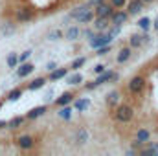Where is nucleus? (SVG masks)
I'll return each mask as SVG.
<instances>
[{
	"mask_svg": "<svg viewBox=\"0 0 158 156\" xmlns=\"http://www.w3.org/2000/svg\"><path fill=\"white\" fill-rule=\"evenodd\" d=\"M55 68H57V64H55V63H48V66H46V70H48V72H52V70H55Z\"/></svg>",
	"mask_w": 158,
	"mask_h": 156,
	"instance_id": "38",
	"label": "nucleus"
},
{
	"mask_svg": "<svg viewBox=\"0 0 158 156\" xmlns=\"http://www.w3.org/2000/svg\"><path fill=\"white\" fill-rule=\"evenodd\" d=\"M17 145L20 147V149H31L33 147V138L31 136H28V134H24V136H20L19 140H17Z\"/></svg>",
	"mask_w": 158,
	"mask_h": 156,
	"instance_id": "13",
	"label": "nucleus"
},
{
	"mask_svg": "<svg viewBox=\"0 0 158 156\" xmlns=\"http://www.w3.org/2000/svg\"><path fill=\"white\" fill-rule=\"evenodd\" d=\"M143 42H145L143 35H140V33H132L131 39H129V46H131V48H140Z\"/></svg>",
	"mask_w": 158,
	"mask_h": 156,
	"instance_id": "21",
	"label": "nucleus"
},
{
	"mask_svg": "<svg viewBox=\"0 0 158 156\" xmlns=\"http://www.w3.org/2000/svg\"><path fill=\"white\" fill-rule=\"evenodd\" d=\"M0 109H2V103H0Z\"/></svg>",
	"mask_w": 158,
	"mask_h": 156,
	"instance_id": "44",
	"label": "nucleus"
},
{
	"mask_svg": "<svg viewBox=\"0 0 158 156\" xmlns=\"http://www.w3.org/2000/svg\"><path fill=\"white\" fill-rule=\"evenodd\" d=\"M153 28H155V30H156V31H158V17H156V18H155V22H153Z\"/></svg>",
	"mask_w": 158,
	"mask_h": 156,
	"instance_id": "41",
	"label": "nucleus"
},
{
	"mask_svg": "<svg viewBox=\"0 0 158 156\" xmlns=\"http://www.w3.org/2000/svg\"><path fill=\"white\" fill-rule=\"evenodd\" d=\"M110 51V44H107V46H101V48H98V55H107Z\"/></svg>",
	"mask_w": 158,
	"mask_h": 156,
	"instance_id": "35",
	"label": "nucleus"
},
{
	"mask_svg": "<svg viewBox=\"0 0 158 156\" xmlns=\"http://www.w3.org/2000/svg\"><path fill=\"white\" fill-rule=\"evenodd\" d=\"M20 96H22V90H20V88H13V90L7 94V99H9V101H19Z\"/></svg>",
	"mask_w": 158,
	"mask_h": 156,
	"instance_id": "29",
	"label": "nucleus"
},
{
	"mask_svg": "<svg viewBox=\"0 0 158 156\" xmlns=\"http://www.w3.org/2000/svg\"><path fill=\"white\" fill-rule=\"evenodd\" d=\"M88 138H90V134H88V130L86 129H79L77 132H76V143L77 145H85L86 142H88Z\"/></svg>",
	"mask_w": 158,
	"mask_h": 156,
	"instance_id": "17",
	"label": "nucleus"
},
{
	"mask_svg": "<svg viewBox=\"0 0 158 156\" xmlns=\"http://www.w3.org/2000/svg\"><path fill=\"white\" fill-rule=\"evenodd\" d=\"M143 4H149V2H155V0H142Z\"/></svg>",
	"mask_w": 158,
	"mask_h": 156,
	"instance_id": "43",
	"label": "nucleus"
},
{
	"mask_svg": "<svg viewBox=\"0 0 158 156\" xmlns=\"http://www.w3.org/2000/svg\"><path fill=\"white\" fill-rule=\"evenodd\" d=\"M151 140V132L147 129H138L136 132V140H134V145H143Z\"/></svg>",
	"mask_w": 158,
	"mask_h": 156,
	"instance_id": "5",
	"label": "nucleus"
},
{
	"mask_svg": "<svg viewBox=\"0 0 158 156\" xmlns=\"http://www.w3.org/2000/svg\"><path fill=\"white\" fill-rule=\"evenodd\" d=\"M110 4L114 7H123V6H127V0H110Z\"/></svg>",
	"mask_w": 158,
	"mask_h": 156,
	"instance_id": "36",
	"label": "nucleus"
},
{
	"mask_svg": "<svg viewBox=\"0 0 158 156\" xmlns=\"http://www.w3.org/2000/svg\"><path fill=\"white\" fill-rule=\"evenodd\" d=\"M66 81H68V84L77 86V84H81V83H83V76L76 72V74H72V76H66Z\"/></svg>",
	"mask_w": 158,
	"mask_h": 156,
	"instance_id": "26",
	"label": "nucleus"
},
{
	"mask_svg": "<svg viewBox=\"0 0 158 156\" xmlns=\"http://www.w3.org/2000/svg\"><path fill=\"white\" fill-rule=\"evenodd\" d=\"M72 99H74V94L72 92H64V94H61V97L55 99V105L57 107H64V105H70Z\"/></svg>",
	"mask_w": 158,
	"mask_h": 156,
	"instance_id": "15",
	"label": "nucleus"
},
{
	"mask_svg": "<svg viewBox=\"0 0 158 156\" xmlns=\"http://www.w3.org/2000/svg\"><path fill=\"white\" fill-rule=\"evenodd\" d=\"M6 63H7L9 68H17V64H19L20 61H19V55H17V53H9L7 59H6Z\"/></svg>",
	"mask_w": 158,
	"mask_h": 156,
	"instance_id": "28",
	"label": "nucleus"
},
{
	"mask_svg": "<svg viewBox=\"0 0 158 156\" xmlns=\"http://www.w3.org/2000/svg\"><path fill=\"white\" fill-rule=\"evenodd\" d=\"M30 57H31V50H26V51H22V53L19 55V61H20V63H26Z\"/></svg>",
	"mask_w": 158,
	"mask_h": 156,
	"instance_id": "34",
	"label": "nucleus"
},
{
	"mask_svg": "<svg viewBox=\"0 0 158 156\" xmlns=\"http://www.w3.org/2000/svg\"><path fill=\"white\" fill-rule=\"evenodd\" d=\"M114 117L118 119L119 123H129L134 117V110H132L131 105H118V109L114 112Z\"/></svg>",
	"mask_w": 158,
	"mask_h": 156,
	"instance_id": "1",
	"label": "nucleus"
},
{
	"mask_svg": "<svg viewBox=\"0 0 158 156\" xmlns=\"http://www.w3.org/2000/svg\"><path fill=\"white\" fill-rule=\"evenodd\" d=\"M109 18L107 17H96V22H94V30L96 31H107L109 30Z\"/></svg>",
	"mask_w": 158,
	"mask_h": 156,
	"instance_id": "10",
	"label": "nucleus"
},
{
	"mask_svg": "<svg viewBox=\"0 0 158 156\" xmlns=\"http://www.w3.org/2000/svg\"><path fill=\"white\" fill-rule=\"evenodd\" d=\"M114 37H110V33H105V31H99L98 35H94L92 39L88 40L90 42V46L94 48V50H98V48H101V46H107V44H110Z\"/></svg>",
	"mask_w": 158,
	"mask_h": 156,
	"instance_id": "2",
	"label": "nucleus"
},
{
	"mask_svg": "<svg viewBox=\"0 0 158 156\" xmlns=\"http://www.w3.org/2000/svg\"><path fill=\"white\" fill-rule=\"evenodd\" d=\"M46 39H48V40H59V39H63V31H61V30H52V31H48Z\"/></svg>",
	"mask_w": 158,
	"mask_h": 156,
	"instance_id": "30",
	"label": "nucleus"
},
{
	"mask_svg": "<svg viewBox=\"0 0 158 156\" xmlns=\"http://www.w3.org/2000/svg\"><path fill=\"white\" fill-rule=\"evenodd\" d=\"M77 37H79V28L74 26V28H68L66 30V39L68 40H76Z\"/></svg>",
	"mask_w": 158,
	"mask_h": 156,
	"instance_id": "31",
	"label": "nucleus"
},
{
	"mask_svg": "<svg viewBox=\"0 0 158 156\" xmlns=\"http://www.w3.org/2000/svg\"><path fill=\"white\" fill-rule=\"evenodd\" d=\"M24 119H26V117H22V116L13 117L11 121H7V129H11V130H13V129H19V127L24 123Z\"/></svg>",
	"mask_w": 158,
	"mask_h": 156,
	"instance_id": "27",
	"label": "nucleus"
},
{
	"mask_svg": "<svg viewBox=\"0 0 158 156\" xmlns=\"http://www.w3.org/2000/svg\"><path fill=\"white\" fill-rule=\"evenodd\" d=\"M17 20H19V22H28V20H31V11H30L28 7L17 9Z\"/></svg>",
	"mask_w": 158,
	"mask_h": 156,
	"instance_id": "18",
	"label": "nucleus"
},
{
	"mask_svg": "<svg viewBox=\"0 0 158 156\" xmlns=\"http://www.w3.org/2000/svg\"><path fill=\"white\" fill-rule=\"evenodd\" d=\"M46 84V79L44 77H37V79H33L30 84H28V90H39V88H42Z\"/></svg>",
	"mask_w": 158,
	"mask_h": 156,
	"instance_id": "24",
	"label": "nucleus"
},
{
	"mask_svg": "<svg viewBox=\"0 0 158 156\" xmlns=\"http://www.w3.org/2000/svg\"><path fill=\"white\" fill-rule=\"evenodd\" d=\"M90 2H92V4H96V6H98V4H101V2H105V0H90Z\"/></svg>",
	"mask_w": 158,
	"mask_h": 156,
	"instance_id": "42",
	"label": "nucleus"
},
{
	"mask_svg": "<svg viewBox=\"0 0 158 156\" xmlns=\"http://www.w3.org/2000/svg\"><path fill=\"white\" fill-rule=\"evenodd\" d=\"M131 46H125V48H121L118 53V57H116V61H118V64H123V63H127L129 59H131Z\"/></svg>",
	"mask_w": 158,
	"mask_h": 156,
	"instance_id": "16",
	"label": "nucleus"
},
{
	"mask_svg": "<svg viewBox=\"0 0 158 156\" xmlns=\"http://www.w3.org/2000/svg\"><path fill=\"white\" fill-rule=\"evenodd\" d=\"M85 9H88V6H79V7H76V9L70 13V17H72V18H77V17L83 13V11H85Z\"/></svg>",
	"mask_w": 158,
	"mask_h": 156,
	"instance_id": "33",
	"label": "nucleus"
},
{
	"mask_svg": "<svg viewBox=\"0 0 158 156\" xmlns=\"http://www.w3.org/2000/svg\"><path fill=\"white\" fill-rule=\"evenodd\" d=\"M85 37H86V39L90 40L92 37H94V31H92V30H88V31H85Z\"/></svg>",
	"mask_w": 158,
	"mask_h": 156,
	"instance_id": "39",
	"label": "nucleus"
},
{
	"mask_svg": "<svg viewBox=\"0 0 158 156\" xmlns=\"http://www.w3.org/2000/svg\"><path fill=\"white\" fill-rule=\"evenodd\" d=\"M7 127V121H4V119H0V129H6Z\"/></svg>",
	"mask_w": 158,
	"mask_h": 156,
	"instance_id": "40",
	"label": "nucleus"
},
{
	"mask_svg": "<svg viewBox=\"0 0 158 156\" xmlns=\"http://www.w3.org/2000/svg\"><path fill=\"white\" fill-rule=\"evenodd\" d=\"M105 70H107V66H105V64H96V66H94V72H96L98 76H99V74H103Z\"/></svg>",
	"mask_w": 158,
	"mask_h": 156,
	"instance_id": "37",
	"label": "nucleus"
},
{
	"mask_svg": "<svg viewBox=\"0 0 158 156\" xmlns=\"http://www.w3.org/2000/svg\"><path fill=\"white\" fill-rule=\"evenodd\" d=\"M85 63H86V57H77V59L72 63V70H79L81 66H85Z\"/></svg>",
	"mask_w": 158,
	"mask_h": 156,
	"instance_id": "32",
	"label": "nucleus"
},
{
	"mask_svg": "<svg viewBox=\"0 0 158 156\" xmlns=\"http://www.w3.org/2000/svg\"><path fill=\"white\" fill-rule=\"evenodd\" d=\"M13 33H15L13 22H4V24L0 26V37H9V35H13Z\"/></svg>",
	"mask_w": 158,
	"mask_h": 156,
	"instance_id": "20",
	"label": "nucleus"
},
{
	"mask_svg": "<svg viewBox=\"0 0 158 156\" xmlns=\"http://www.w3.org/2000/svg\"><path fill=\"white\" fill-rule=\"evenodd\" d=\"M142 9H143V2L142 0H131V2H127L129 15H138V13H142Z\"/></svg>",
	"mask_w": 158,
	"mask_h": 156,
	"instance_id": "7",
	"label": "nucleus"
},
{
	"mask_svg": "<svg viewBox=\"0 0 158 156\" xmlns=\"http://www.w3.org/2000/svg\"><path fill=\"white\" fill-rule=\"evenodd\" d=\"M94 13H96V17H107V18H110L112 13H114V6H112V4H105V2H101V4L96 6Z\"/></svg>",
	"mask_w": 158,
	"mask_h": 156,
	"instance_id": "4",
	"label": "nucleus"
},
{
	"mask_svg": "<svg viewBox=\"0 0 158 156\" xmlns=\"http://www.w3.org/2000/svg\"><path fill=\"white\" fill-rule=\"evenodd\" d=\"M68 76V70L66 68H55V70H52L50 72V81H59V79H63V77H66Z\"/></svg>",
	"mask_w": 158,
	"mask_h": 156,
	"instance_id": "19",
	"label": "nucleus"
},
{
	"mask_svg": "<svg viewBox=\"0 0 158 156\" xmlns=\"http://www.w3.org/2000/svg\"><path fill=\"white\" fill-rule=\"evenodd\" d=\"M156 147H158V145H156Z\"/></svg>",
	"mask_w": 158,
	"mask_h": 156,
	"instance_id": "45",
	"label": "nucleus"
},
{
	"mask_svg": "<svg viewBox=\"0 0 158 156\" xmlns=\"http://www.w3.org/2000/svg\"><path fill=\"white\" fill-rule=\"evenodd\" d=\"M94 17H96V13H94V11H92V9L88 7V9H85V11H83V13L79 15L76 20H77L79 24H90V22L94 20Z\"/></svg>",
	"mask_w": 158,
	"mask_h": 156,
	"instance_id": "8",
	"label": "nucleus"
},
{
	"mask_svg": "<svg viewBox=\"0 0 158 156\" xmlns=\"http://www.w3.org/2000/svg\"><path fill=\"white\" fill-rule=\"evenodd\" d=\"M88 105H90V101H88L86 97H83V99H76V101H74V109L79 110V112L86 110V109H88Z\"/></svg>",
	"mask_w": 158,
	"mask_h": 156,
	"instance_id": "22",
	"label": "nucleus"
},
{
	"mask_svg": "<svg viewBox=\"0 0 158 156\" xmlns=\"http://www.w3.org/2000/svg\"><path fill=\"white\" fill-rule=\"evenodd\" d=\"M48 112V107L46 105H40V107H35V109H31L30 112H28V119H37V117H40V116H44Z\"/></svg>",
	"mask_w": 158,
	"mask_h": 156,
	"instance_id": "12",
	"label": "nucleus"
},
{
	"mask_svg": "<svg viewBox=\"0 0 158 156\" xmlns=\"http://www.w3.org/2000/svg\"><path fill=\"white\" fill-rule=\"evenodd\" d=\"M57 116L61 117V119H70V117H72V107H70V105L61 107L59 112H57Z\"/></svg>",
	"mask_w": 158,
	"mask_h": 156,
	"instance_id": "23",
	"label": "nucleus"
},
{
	"mask_svg": "<svg viewBox=\"0 0 158 156\" xmlns=\"http://www.w3.org/2000/svg\"><path fill=\"white\" fill-rule=\"evenodd\" d=\"M33 64L31 63H22L19 68H17V77H26V76H30L31 72H33Z\"/></svg>",
	"mask_w": 158,
	"mask_h": 156,
	"instance_id": "11",
	"label": "nucleus"
},
{
	"mask_svg": "<svg viewBox=\"0 0 158 156\" xmlns=\"http://www.w3.org/2000/svg\"><path fill=\"white\" fill-rule=\"evenodd\" d=\"M105 101H107V107H110V109H116V105L119 103V92H118V90H112V92H109Z\"/></svg>",
	"mask_w": 158,
	"mask_h": 156,
	"instance_id": "14",
	"label": "nucleus"
},
{
	"mask_svg": "<svg viewBox=\"0 0 158 156\" xmlns=\"http://www.w3.org/2000/svg\"><path fill=\"white\" fill-rule=\"evenodd\" d=\"M127 18H129V11H114L110 17L112 24H116V26H123L127 22Z\"/></svg>",
	"mask_w": 158,
	"mask_h": 156,
	"instance_id": "6",
	"label": "nucleus"
},
{
	"mask_svg": "<svg viewBox=\"0 0 158 156\" xmlns=\"http://www.w3.org/2000/svg\"><path fill=\"white\" fill-rule=\"evenodd\" d=\"M127 88H129L131 94H140V92H143V88H145V79L142 77V76H134V77L129 81Z\"/></svg>",
	"mask_w": 158,
	"mask_h": 156,
	"instance_id": "3",
	"label": "nucleus"
},
{
	"mask_svg": "<svg viewBox=\"0 0 158 156\" xmlns=\"http://www.w3.org/2000/svg\"><path fill=\"white\" fill-rule=\"evenodd\" d=\"M112 79H118V74H114V72H110V70H105L103 74H99V77L96 79V84H98V86H101L103 83L112 81Z\"/></svg>",
	"mask_w": 158,
	"mask_h": 156,
	"instance_id": "9",
	"label": "nucleus"
},
{
	"mask_svg": "<svg viewBox=\"0 0 158 156\" xmlns=\"http://www.w3.org/2000/svg\"><path fill=\"white\" fill-rule=\"evenodd\" d=\"M151 26H153V22H151V18H149V17H142V18L138 20V28H140V30H143V31H149V30H151Z\"/></svg>",
	"mask_w": 158,
	"mask_h": 156,
	"instance_id": "25",
	"label": "nucleus"
}]
</instances>
